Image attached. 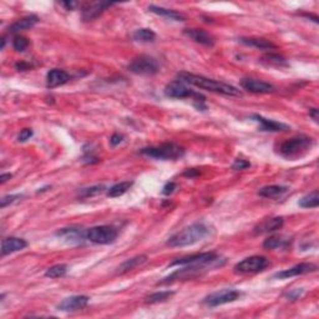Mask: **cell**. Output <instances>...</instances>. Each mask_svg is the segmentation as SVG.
I'll use <instances>...</instances> for the list:
<instances>
[{
  "label": "cell",
  "instance_id": "obj_1",
  "mask_svg": "<svg viewBox=\"0 0 319 319\" xmlns=\"http://www.w3.org/2000/svg\"><path fill=\"white\" fill-rule=\"evenodd\" d=\"M178 80L186 84L194 85V86L200 87V89L207 90V91L221 93V95L226 96H241L242 93L237 87L232 86L230 84H225V82L216 81V80L206 78L202 75H195V74L188 73H181L178 74Z\"/></svg>",
  "mask_w": 319,
  "mask_h": 319
},
{
  "label": "cell",
  "instance_id": "obj_2",
  "mask_svg": "<svg viewBox=\"0 0 319 319\" xmlns=\"http://www.w3.org/2000/svg\"><path fill=\"white\" fill-rule=\"evenodd\" d=\"M210 235V227L205 224H194L191 226L183 228L180 232L175 233L167 241V246L170 247H186L192 246L197 242L202 241Z\"/></svg>",
  "mask_w": 319,
  "mask_h": 319
},
{
  "label": "cell",
  "instance_id": "obj_3",
  "mask_svg": "<svg viewBox=\"0 0 319 319\" xmlns=\"http://www.w3.org/2000/svg\"><path fill=\"white\" fill-rule=\"evenodd\" d=\"M313 145H314V141H313L312 137H308L306 135H299V136L292 137V139L284 140L279 145V155L288 160H297L309 152Z\"/></svg>",
  "mask_w": 319,
  "mask_h": 319
},
{
  "label": "cell",
  "instance_id": "obj_4",
  "mask_svg": "<svg viewBox=\"0 0 319 319\" xmlns=\"http://www.w3.org/2000/svg\"><path fill=\"white\" fill-rule=\"evenodd\" d=\"M140 152L151 158L162 160V161H170V160L175 161V160L181 158L185 155V150L178 145L173 144V142H166V144H162L160 146L145 147Z\"/></svg>",
  "mask_w": 319,
  "mask_h": 319
},
{
  "label": "cell",
  "instance_id": "obj_5",
  "mask_svg": "<svg viewBox=\"0 0 319 319\" xmlns=\"http://www.w3.org/2000/svg\"><path fill=\"white\" fill-rule=\"evenodd\" d=\"M165 95L167 98H171V99H188L192 98L195 99V106L197 107L199 110H206V105H205V96L200 95V93L195 92L194 90H191L189 87H187L185 85V82L180 81H172L165 87Z\"/></svg>",
  "mask_w": 319,
  "mask_h": 319
},
{
  "label": "cell",
  "instance_id": "obj_6",
  "mask_svg": "<svg viewBox=\"0 0 319 319\" xmlns=\"http://www.w3.org/2000/svg\"><path fill=\"white\" fill-rule=\"evenodd\" d=\"M221 266V263H211V265H194V266H186L185 268L177 269L170 274L169 277L164 278V280L158 282V284H167V283H172L175 280H187V279H195L199 277L203 276L207 271H210L212 267Z\"/></svg>",
  "mask_w": 319,
  "mask_h": 319
},
{
  "label": "cell",
  "instance_id": "obj_7",
  "mask_svg": "<svg viewBox=\"0 0 319 319\" xmlns=\"http://www.w3.org/2000/svg\"><path fill=\"white\" fill-rule=\"evenodd\" d=\"M268 265L269 261L263 256H252L238 262L233 267V271L237 274H254L265 271Z\"/></svg>",
  "mask_w": 319,
  "mask_h": 319
},
{
  "label": "cell",
  "instance_id": "obj_8",
  "mask_svg": "<svg viewBox=\"0 0 319 319\" xmlns=\"http://www.w3.org/2000/svg\"><path fill=\"white\" fill-rule=\"evenodd\" d=\"M117 230L112 226H96L86 231V239L96 244H110L116 241Z\"/></svg>",
  "mask_w": 319,
  "mask_h": 319
},
{
  "label": "cell",
  "instance_id": "obj_9",
  "mask_svg": "<svg viewBox=\"0 0 319 319\" xmlns=\"http://www.w3.org/2000/svg\"><path fill=\"white\" fill-rule=\"evenodd\" d=\"M129 70L139 75H155L160 71V67L158 62L153 57L141 55L131 61V64L129 65Z\"/></svg>",
  "mask_w": 319,
  "mask_h": 319
},
{
  "label": "cell",
  "instance_id": "obj_10",
  "mask_svg": "<svg viewBox=\"0 0 319 319\" xmlns=\"http://www.w3.org/2000/svg\"><path fill=\"white\" fill-rule=\"evenodd\" d=\"M211 263H219V257L214 252L196 253V254L187 256V257L178 258L173 261L171 267L173 266H194V265H211Z\"/></svg>",
  "mask_w": 319,
  "mask_h": 319
},
{
  "label": "cell",
  "instance_id": "obj_11",
  "mask_svg": "<svg viewBox=\"0 0 319 319\" xmlns=\"http://www.w3.org/2000/svg\"><path fill=\"white\" fill-rule=\"evenodd\" d=\"M241 296L242 293L237 290H222L218 291V292L208 294L203 299V303L207 304L208 307H218L222 306V304L232 303V302L237 301Z\"/></svg>",
  "mask_w": 319,
  "mask_h": 319
},
{
  "label": "cell",
  "instance_id": "obj_12",
  "mask_svg": "<svg viewBox=\"0 0 319 319\" xmlns=\"http://www.w3.org/2000/svg\"><path fill=\"white\" fill-rule=\"evenodd\" d=\"M115 5V3H109V2H91L86 3V4L82 5V19L84 21H91L93 19H96L98 16H100L101 14L105 12L106 9H109L110 7Z\"/></svg>",
  "mask_w": 319,
  "mask_h": 319
},
{
  "label": "cell",
  "instance_id": "obj_13",
  "mask_svg": "<svg viewBox=\"0 0 319 319\" xmlns=\"http://www.w3.org/2000/svg\"><path fill=\"white\" fill-rule=\"evenodd\" d=\"M241 86L247 91L252 93H271L276 90V87L269 82L262 81V80L244 78L241 80Z\"/></svg>",
  "mask_w": 319,
  "mask_h": 319
},
{
  "label": "cell",
  "instance_id": "obj_14",
  "mask_svg": "<svg viewBox=\"0 0 319 319\" xmlns=\"http://www.w3.org/2000/svg\"><path fill=\"white\" fill-rule=\"evenodd\" d=\"M317 271V266L313 265V263H299V265L292 267V268L284 269V271L278 272V273L274 274V278L278 279H287L291 277H297L302 276V274L312 273V272Z\"/></svg>",
  "mask_w": 319,
  "mask_h": 319
},
{
  "label": "cell",
  "instance_id": "obj_15",
  "mask_svg": "<svg viewBox=\"0 0 319 319\" xmlns=\"http://www.w3.org/2000/svg\"><path fill=\"white\" fill-rule=\"evenodd\" d=\"M89 297L87 296H73L64 299L57 304V309L61 312H76V310L82 309L89 304Z\"/></svg>",
  "mask_w": 319,
  "mask_h": 319
},
{
  "label": "cell",
  "instance_id": "obj_16",
  "mask_svg": "<svg viewBox=\"0 0 319 319\" xmlns=\"http://www.w3.org/2000/svg\"><path fill=\"white\" fill-rule=\"evenodd\" d=\"M27 247V242L23 238L9 237L3 239L2 242V256L12 254V253L23 251Z\"/></svg>",
  "mask_w": 319,
  "mask_h": 319
},
{
  "label": "cell",
  "instance_id": "obj_17",
  "mask_svg": "<svg viewBox=\"0 0 319 319\" xmlns=\"http://www.w3.org/2000/svg\"><path fill=\"white\" fill-rule=\"evenodd\" d=\"M252 120L257 121L260 123L261 131H269V133H279V131H287L290 130V126L285 123L277 122V121L268 120L266 117L260 116V115H253Z\"/></svg>",
  "mask_w": 319,
  "mask_h": 319
},
{
  "label": "cell",
  "instance_id": "obj_18",
  "mask_svg": "<svg viewBox=\"0 0 319 319\" xmlns=\"http://www.w3.org/2000/svg\"><path fill=\"white\" fill-rule=\"evenodd\" d=\"M69 80H70V75L67 71L60 70V69H53L46 75V86L49 89H54V87L67 84Z\"/></svg>",
  "mask_w": 319,
  "mask_h": 319
},
{
  "label": "cell",
  "instance_id": "obj_19",
  "mask_svg": "<svg viewBox=\"0 0 319 319\" xmlns=\"http://www.w3.org/2000/svg\"><path fill=\"white\" fill-rule=\"evenodd\" d=\"M185 34L189 39L196 41V43L201 44V45L213 46L214 43H216L212 35L202 29H185Z\"/></svg>",
  "mask_w": 319,
  "mask_h": 319
},
{
  "label": "cell",
  "instance_id": "obj_20",
  "mask_svg": "<svg viewBox=\"0 0 319 319\" xmlns=\"http://www.w3.org/2000/svg\"><path fill=\"white\" fill-rule=\"evenodd\" d=\"M38 23H39V18H38L37 15H27L25 18H21L19 19L18 21H15V23L9 27V33L10 34H16V33L23 31V30L31 29V27H34Z\"/></svg>",
  "mask_w": 319,
  "mask_h": 319
},
{
  "label": "cell",
  "instance_id": "obj_21",
  "mask_svg": "<svg viewBox=\"0 0 319 319\" xmlns=\"http://www.w3.org/2000/svg\"><path fill=\"white\" fill-rule=\"evenodd\" d=\"M56 235L64 237L70 243H81L86 238V232H84L81 228H62Z\"/></svg>",
  "mask_w": 319,
  "mask_h": 319
},
{
  "label": "cell",
  "instance_id": "obj_22",
  "mask_svg": "<svg viewBox=\"0 0 319 319\" xmlns=\"http://www.w3.org/2000/svg\"><path fill=\"white\" fill-rule=\"evenodd\" d=\"M284 225V219L282 217H274V218H269L263 221L262 224L258 225L257 227L254 228L256 233H269V232H274V231L280 230Z\"/></svg>",
  "mask_w": 319,
  "mask_h": 319
},
{
  "label": "cell",
  "instance_id": "obj_23",
  "mask_svg": "<svg viewBox=\"0 0 319 319\" xmlns=\"http://www.w3.org/2000/svg\"><path fill=\"white\" fill-rule=\"evenodd\" d=\"M148 10H150L151 13L156 14V15L170 19V20H176V21L185 20V15H183L182 13L177 12V10L167 9V8H162V7H156V5H150V7H148Z\"/></svg>",
  "mask_w": 319,
  "mask_h": 319
},
{
  "label": "cell",
  "instance_id": "obj_24",
  "mask_svg": "<svg viewBox=\"0 0 319 319\" xmlns=\"http://www.w3.org/2000/svg\"><path fill=\"white\" fill-rule=\"evenodd\" d=\"M239 43L256 49H261V50H271V49L277 48L271 40L263 39V38H241Z\"/></svg>",
  "mask_w": 319,
  "mask_h": 319
},
{
  "label": "cell",
  "instance_id": "obj_25",
  "mask_svg": "<svg viewBox=\"0 0 319 319\" xmlns=\"http://www.w3.org/2000/svg\"><path fill=\"white\" fill-rule=\"evenodd\" d=\"M291 246V238L284 237V236H271L263 242V248L266 249H278V248H288Z\"/></svg>",
  "mask_w": 319,
  "mask_h": 319
},
{
  "label": "cell",
  "instance_id": "obj_26",
  "mask_svg": "<svg viewBox=\"0 0 319 319\" xmlns=\"http://www.w3.org/2000/svg\"><path fill=\"white\" fill-rule=\"evenodd\" d=\"M146 262H147V256H145V254L136 256V257L125 261V262H123L122 265L117 268V273L123 274V273H126V272H130V271H133V269L137 268V267H141L142 265H145Z\"/></svg>",
  "mask_w": 319,
  "mask_h": 319
},
{
  "label": "cell",
  "instance_id": "obj_27",
  "mask_svg": "<svg viewBox=\"0 0 319 319\" xmlns=\"http://www.w3.org/2000/svg\"><path fill=\"white\" fill-rule=\"evenodd\" d=\"M287 187L285 186H278V185H272V186H266L262 187L258 192V195L266 199H276V197L280 196V195L285 194L287 192Z\"/></svg>",
  "mask_w": 319,
  "mask_h": 319
},
{
  "label": "cell",
  "instance_id": "obj_28",
  "mask_svg": "<svg viewBox=\"0 0 319 319\" xmlns=\"http://www.w3.org/2000/svg\"><path fill=\"white\" fill-rule=\"evenodd\" d=\"M133 185H134L133 181H123V182L116 183V185H114L107 189V196L109 197L122 196V195H125L126 192L133 187Z\"/></svg>",
  "mask_w": 319,
  "mask_h": 319
},
{
  "label": "cell",
  "instance_id": "obj_29",
  "mask_svg": "<svg viewBox=\"0 0 319 319\" xmlns=\"http://www.w3.org/2000/svg\"><path fill=\"white\" fill-rule=\"evenodd\" d=\"M261 61L263 64L268 65V67H287V61L283 56H280L278 54H273V53H268L266 55H263Z\"/></svg>",
  "mask_w": 319,
  "mask_h": 319
},
{
  "label": "cell",
  "instance_id": "obj_30",
  "mask_svg": "<svg viewBox=\"0 0 319 319\" xmlns=\"http://www.w3.org/2000/svg\"><path fill=\"white\" fill-rule=\"evenodd\" d=\"M299 206L303 208H315L319 206V195H318V191L317 189H314L313 192H310V194L306 195L304 197H302L301 200H299Z\"/></svg>",
  "mask_w": 319,
  "mask_h": 319
},
{
  "label": "cell",
  "instance_id": "obj_31",
  "mask_svg": "<svg viewBox=\"0 0 319 319\" xmlns=\"http://www.w3.org/2000/svg\"><path fill=\"white\" fill-rule=\"evenodd\" d=\"M175 296V292L172 291H161V292H156L150 294L146 297V303L155 304V303H162V302H166L169 299H171Z\"/></svg>",
  "mask_w": 319,
  "mask_h": 319
},
{
  "label": "cell",
  "instance_id": "obj_32",
  "mask_svg": "<svg viewBox=\"0 0 319 319\" xmlns=\"http://www.w3.org/2000/svg\"><path fill=\"white\" fill-rule=\"evenodd\" d=\"M133 39L139 43H151L156 39V34L151 29H139L133 34Z\"/></svg>",
  "mask_w": 319,
  "mask_h": 319
},
{
  "label": "cell",
  "instance_id": "obj_33",
  "mask_svg": "<svg viewBox=\"0 0 319 319\" xmlns=\"http://www.w3.org/2000/svg\"><path fill=\"white\" fill-rule=\"evenodd\" d=\"M106 189V187L104 185H96L91 187H86V188H81L79 191L78 196L80 199H89V197L98 196V195L103 194Z\"/></svg>",
  "mask_w": 319,
  "mask_h": 319
},
{
  "label": "cell",
  "instance_id": "obj_34",
  "mask_svg": "<svg viewBox=\"0 0 319 319\" xmlns=\"http://www.w3.org/2000/svg\"><path fill=\"white\" fill-rule=\"evenodd\" d=\"M68 272V266L67 265H55L50 268L46 269L45 272V276L48 278H61L67 274Z\"/></svg>",
  "mask_w": 319,
  "mask_h": 319
},
{
  "label": "cell",
  "instance_id": "obj_35",
  "mask_svg": "<svg viewBox=\"0 0 319 319\" xmlns=\"http://www.w3.org/2000/svg\"><path fill=\"white\" fill-rule=\"evenodd\" d=\"M27 46H29V40H27L26 38L20 37V35L14 37L13 48L15 49L16 51H19V53H24V51L27 49Z\"/></svg>",
  "mask_w": 319,
  "mask_h": 319
},
{
  "label": "cell",
  "instance_id": "obj_36",
  "mask_svg": "<svg viewBox=\"0 0 319 319\" xmlns=\"http://www.w3.org/2000/svg\"><path fill=\"white\" fill-rule=\"evenodd\" d=\"M251 167V164L246 160H242V158H237L232 165V169L236 170V171H243V170H247Z\"/></svg>",
  "mask_w": 319,
  "mask_h": 319
},
{
  "label": "cell",
  "instance_id": "obj_37",
  "mask_svg": "<svg viewBox=\"0 0 319 319\" xmlns=\"http://www.w3.org/2000/svg\"><path fill=\"white\" fill-rule=\"evenodd\" d=\"M21 197H23V195H10V196L3 197L2 201H0V206H2V208L7 207L8 205H10V203H14L15 201L21 199Z\"/></svg>",
  "mask_w": 319,
  "mask_h": 319
},
{
  "label": "cell",
  "instance_id": "obj_38",
  "mask_svg": "<svg viewBox=\"0 0 319 319\" xmlns=\"http://www.w3.org/2000/svg\"><path fill=\"white\" fill-rule=\"evenodd\" d=\"M31 136H33L31 129H24V130H21V133L19 134L18 140L20 142H25V141H27V140H30V137Z\"/></svg>",
  "mask_w": 319,
  "mask_h": 319
},
{
  "label": "cell",
  "instance_id": "obj_39",
  "mask_svg": "<svg viewBox=\"0 0 319 319\" xmlns=\"http://www.w3.org/2000/svg\"><path fill=\"white\" fill-rule=\"evenodd\" d=\"M302 294H303V290H293L285 294V297H287L288 299H291V301H296V299L301 298Z\"/></svg>",
  "mask_w": 319,
  "mask_h": 319
},
{
  "label": "cell",
  "instance_id": "obj_40",
  "mask_svg": "<svg viewBox=\"0 0 319 319\" xmlns=\"http://www.w3.org/2000/svg\"><path fill=\"white\" fill-rule=\"evenodd\" d=\"M176 187H177V185H176L175 182H167L166 185L164 186V188H162V194L166 195V196H169V195L173 194V191L176 189Z\"/></svg>",
  "mask_w": 319,
  "mask_h": 319
},
{
  "label": "cell",
  "instance_id": "obj_41",
  "mask_svg": "<svg viewBox=\"0 0 319 319\" xmlns=\"http://www.w3.org/2000/svg\"><path fill=\"white\" fill-rule=\"evenodd\" d=\"M123 141V136L120 134H114L111 136V139H110V144H111V146H117V145H120L121 142Z\"/></svg>",
  "mask_w": 319,
  "mask_h": 319
},
{
  "label": "cell",
  "instance_id": "obj_42",
  "mask_svg": "<svg viewBox=\"0 0 319 319\" xmlns=\"http://www.w3.org/2000/svg\"><path fill=\"white\" fill-rule=\"evenodd\" d=\"M15 68H16V70H19V71H25V70H29V69H31V65L30 64H27V62H18V64L15 65Z\"/></svg>",
  "mask_w": 319,
  "mask_h": 319
},
{
  "label": "cell",
  "instance_id": "obj_43",
  "mask_svg": "<svg viewBox=\"0 0 319 319\" xmlns=\"http://www.w3.org/2000/svg\"><path fill=\"white\" fill-rule=\"evenodd\" d=\"M200 170L197 169H191V170H187V171L183 173V176H186V177H196V176L200 175Z\"/></svg>",
  "mask_w": 319,
  "mask_h": 319
},
{
  "label": "cell",
  "instance_id": "obj_44",
  "mask_svg": "<svg viewBox=\"0 0 319 319\" xmlns=\"http://www.w3.org/2000/svg\"><path fill=\"white\" fill-rule=\"evenodd\" d=\"M60 5H61V7H64L67 10H73V8L75 7L76 3H74V2H62V3H60Z\"/></svg>",
  "mask_w": 319,
  "mask_h": 319
},
{
  "label": "cell",
  "instance_id": "obj_45",
  "mask_svg": "<svg viewBox=\"0 0 319 319\" xmlns=\"http://www.w3.org/2000/svg\"><path fill=\"white\" fill-rule=\"evenodd\" d=\"M309 116L312 117V119L314 120L315 122H318V119H319L318 109H310V110H309Z\"/></svg>",
  "mask_w": 319,
  "mask_h": 319
},
{
  "label": "cell",
  "instance_id": "obj_46",
  "mask_svg": "<svg viewBox=\"0 0 319 319\" xmlns=\"http://www.w3.org/2000/svg\"><path fill=\"white\" fill-rule=\"evenodd\" d=\"M12 177H13L12 173H3V175L0 176V183L3 185V183H5L8 180H10Z\"/></svg>",
  "mask_w": 319,
  "mask_h": 319
}]
</instances>
